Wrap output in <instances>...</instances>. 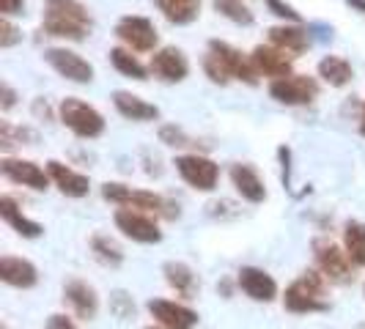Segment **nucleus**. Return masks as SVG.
Wrapping results in <instances>:
<instances>
[{"label":"nucleus","mask_w":365,"mask_h":329,"mask_svg":"<svg viewBox=\"0 0 365 329\" xmlns=\"http://www.w3.org/2000/svg\"><path fill=\"white\" fill-rule=\"evenodd\" d=\"M110 310L115 313L118 318H129L132 313H135V302H132V296L124 291H115L110 296Z\"/></svg>","instance_id":"c9c22d12"},{"label":"nucleus","mask_w":365,"mask_h":329,"mask_svg":"<svg viewBox=\"0 0 365 329\" xmlns=\"http://www.w3.org/2000/svg\"><path fill=\"white\" fill-rule=\"evenodd\" d=\"M237 283L253 302H274L277 299L274 277L264 269H258V266H242L237 272Z\"/></svg>","instance_id":"a211bd4d"},{"label":"nucleus","mask_w":365,"mask_h":329,"mask_svg":"<svg viewBox=\"0 0 365 329\" xmlns=\"http://www.w3.org/2000/svg\"><path fill=\"white\" fill-rule=\"evenodd\" d=\"M212 6H215V11H217L220 17L231 19L237 25H253L256 22L253 9L245 0H212Z\"/></svg>","instance_id":"c756f323"},{"label":"nucleus","mask_w":365,"mask_h":329,"mask_svg":"<svg viewBox=\"0 0 365 329\" xmlns=\"http://www.w3.org/2000/svg\"><path fill=\"white\" fill-rule=\"evenodd\" d=\"M228 176H231L234 189H237L239 195H242L247 203H264L267 201V187H264V179H261V173H258L253 164L234 162L231 164V170H228Z\"/></svg>","instance_id":"aec40b11"},{"label":"nucleus","mask_w":365,"mask_h":329,"mask_svg":"<svg viewBox=\"0 0 365 329\" xmlns=\"http://www.w3.org/2000/svg\"><path fill=\"white\" fill-rule=\"evenodd\" d=\"M269 96L280 105L289 108H302L319 99V83L308 74H289L283 80L269 83Z\"/></svg>","instance_id":"9d476101"},{"label":"nucleus","mask_w":365,"mask_h":329,"mask_svg":"<svg viewBox=\"0 0 365 329\" xmlns=\"http://www.w3.org/2000/svg\"><path fill=\"white\" fill-rule=\"evenodd\" d=\"M316 72H319V77L327 83L329 88H344V85L351 83V77H354V69H351V63H349L344 55H324L319 61Z\"/></svg>","instance_id":"393cba45"},{"label":"nucleus","mask_w":365,"mask_h":329,"mask_svg":"<svg viewBox=\"0 0 365 329\" xmlns=\"http://www.w3.org/2000/svg\"><path fill=\"white\" fill-rule=\"evenodd\" d=\"M19 143L34 146L36 143V132H31L28 127H14L11 121H0V146H3V151H11Z\"/></svg>","instance_id":"7c9ffc66"},{"label":"nucleus","mask_w":365,"mask_h":329,"mask_svg":"<svg viewBox=\"0 0 365 329\" xmlns=\"http://www.w3.org/2000/svg\"><path fill=\"white\" fill-rule=\"evenodd\" d=\"M115 38L132 53H157L160 33L154 22L140 14H127L115 22Z\"/></svg>","instance_id":"0eeeda50"},{"label":"nucleus","mask_w":365,"mask_h":329,"mask_svg":"<svg viewBox=\"0 0 365 329\" xmlns=\"http://www.w3.org/2000/svg\"><path fill=\"white\" fill-rule=\"evenodd\" d=\"M110 63L115 72H121L124 77H132V80H148V69L143 66V61L138 55L127 50V47H113L110 50Z\"/></svg>","instance_id":"cd10ccee"},{"label":"nucleus","mask_w":365,"mask_h":329,"mask_svg":"<svg viewBox=\"0 0 365 329\" xmlns=\"http://www.w3.org/2000/svg\"><path fill=\"white\" fill-rule=\"evenodd\" d=\"M148 72L154 74L157 80H163V83H182L190 74V61H187L184 50L168 44V47H160L157 53L151 55Z\"/></svg>","instance_id":"f8f14e48"},{"label":"nucleus","mask_w":365,"mask_h":329,"mask_svg":"<svg viewBox=\"0 0 365 329\" xmlns=\"http://www.w3.org/2000/svg\"><path fill=\"white\" fill-rule=\"evenodd\" d=\"M22 9H25V0H0V11H3V17L22 14Z\"/></svg>","instance_id":"58836bf2"},{"label":"nucleus","mask_w":365,"mask_h":329,"mask_svg":"<svg viewBox=\"0 0 365 329\" xmlns=\"http://www.w3.org/2000/svg\"><path fill=\"white\" fill-rule=\"evenodd\" d=\"M17 99H19L17 91H14V88H11V85L3 80V83H0V108L11 110L14 105H17Z\"/></svg>","instance_id":"e433bc0d"},{"label":"nucleus","mask_w":365,"mask_h":329,"mask_svg":"<svg viewBox=\"0 0 365 329\" xmlns=\"http://www.w3.org/2000/svg\"><path fill=\"white\" fill-rule=\"evenodd\" d=\"M0 280L11 288H34L38 283V269L28 258L3 256L0 258Z\"/></svg>","instance_id":"412c9836"},{"label":"nucleus","mask_w":365,"mask_h":329,"mask_svg":"<svg viewBox=\"0 0 365 329\" xmlns=\"http://www.w3.org/2000/svg\"><path fill=\"white\" fill-rule=\"evenodd\" d=\"M63 299L69 302L74 315L83 318V321H91V318H96V313H99V293L86 280H77L74 277L69 283H63Z\"/></svg>","instance_id":"f3484780"},{"label":"nucleus","mask_w":365,"mask_h":329,"mask_svg":"<svg viewBox=\"0 0 365 329\" xmlns=\"http://www.w3.org/2000/svg\"><path fill=\"white\" fill-rule=\"evenodd\" d=\"M91 253L102 266H121V263H124V250H121V244L113 236H108V234H93Z\"/></svg>","instance_id":"c85d7f7f"},{"label":"nucleus","mask_w":365,"mask_h":329,"mask_svg":"<svg viewBox=\"0 0 365 329\" xmlns=\"http://www.w3.org/2000/svg\"><path fill=\"white\" fill-rule=\"evenodd\" d=\"M277 157H280V162H283V184H289V170H292V167H289V157H292V151L286 146H280L277 148Z\"/></svg>","instance_id":"ea45409f"},{"label":"nucleus","mask_w":365,"mask_h":329,"mask_svg":"<svg viewBox=\"0 0 365 329\" xmlns=\"http://www.w3.org/2000/svg\"><path fill=\"white\" fill-rule=\"evenodd\" d=\"M313 258H316V269L327 277V283H338V286H346L354 280V263L346 256L344 247H338L335 241L329 239H316L313 241Z\"/></svg>","instance_id":"39448f33"},{"label":"nucleus","mask_w":365,"mask_h":329,"mask_svg":"<svg viewBox=\"0 0 365 329\" xmlns=\"http://www.w3.org/2000/svg\"><path fill=\"white\" fill-rule=\"evenodd\" d=\"M0 217H3V222L11 225V231H17L19 236H25V239H38L44 234V225L36 222V219L25 217L22 209H19L17 201H14L11 195H3V198H0Z\"/></svg>","instance_id":"b1692460"},{"label":"nucleus","mask_w":365,"mask_h":329,"mask_svg":"<svg viewBox=\"0 0 365 329\" xmlns=\"http://www.w3.org/2000/svg\"><path fill=\"white\" fill-rule=\"evenodd\" d=\"M163 274H165V283L179 293V296H184V299H195V293L201 291L198 274L192 272L187 263H182V261H168L163 266Z\"/></svg>","instance_id":"5701e85b"},{"label":"nucleus","mask_w":365,"mask_h":329,"mask_svg":"<svg viewBox=\"0 0 365 329\" xmlns=\"http://www.w3.org/2000/svg\"><path fill=\"white\" fill-rule=\"evenodd\" d=\"M0 329H9V327H6V324H3V327H0Z\"/></svg>","instance_id":"c03bdc74"},{"label":"nucleus","mask_w":365,"mask_h":329,"mask_svg":"<svg viewBox=\"0 0 365 329\" xmlns=\"http://www.w3.org/2000/svg\"><path fill=\"white\" fill-rule=\"evenodd\" d=\"M209 53L222 63V69H225V74H228L231 80H239V83H245V85H258V77H261V74H258L256 63H253L250 55H245L242 50H237L234 44L220 41V38H212V41H209Z\"/></svg>","instance_id":"6e6552de"},{"label":"nucleus","mask_w":365,"mask_h":329,"mask_svg":"<svg viewBox=\"0 0 365 329\" xmlns=\"http://www.w3.org/2000/svg\"><path fill=\"white\" fill-rule=\"evenodd\" d=\"M146 308L157 327L163 329H192L198 324V313L173 299H151Z\"/></svg>","instance_id":"4468645a"},{"label":"nucleus","mask_w":365,"mask_h":329,"mask_svg":"<svg viewBox=\"0 0 365 329\" xmlns=\"http://www.w3.org/2000/svg\"><path fill=\"white\" fill-rule=\"evenodd\" d=\"M176 173L198 192H212L220 182V164L209 157H203L201 151H190V154H179L176 160Z\"/></svg>","instance_id":"423d86ee"},{"label":"nucleus","mask_w":365,"mask_h":329,"mask_svg":"<svg viewBox=\"0 0 365 329\" xmlns=\"http://www.w3.org/2000/svg\"><path fill=\"white\" fill-rule=\"evenodd\" d=\"M203 72H206V77H209L212 83H217V85H228V83H231V77L225 74L222 63H220L209 50H206V55H203Z\"/></svg>","instance_id":"473e14b6"},{"label":"nucleus","mask_w":365,"mask_h":329,"mask_svg":"<svg viewBox=\"0 0 365 329\" xmlns=\"http://www.w3.org/2000/svg\"><path fill=\"white\" fill-rule=\"evenodd\" d=\"M170 25H192L201 17V0H154Z\"/></svg>","instance_id":"a878e982"},{"label":"nucleus","mask_w":365,"mask_h":329,"mask_svg":"<svg viewBox=\"0 0 365 329\" xmlns=\"http://www.w3.org/2000/svg\"><path fill=\"white\" fill-rule=\"evenodd\" d=\"M346 3L351 6V9H357L360 14H365V0H346Z\"/></svg>","instance_id":"a19ab883"},{"label":"nucleus","mask_w":365,"mask_h":329,"mask_svg":"<svg viewBox=\"0 0 365 329\" xmlns=\"http://www.w3.org/2000/svg\"><path fill=\"white\" fill-rule=\"evenodd\" d=\"M19 41H22V31H19L17 25H14L9 17L0 19V47H3V50H9V47L19 44Z\"/></svg>","instance_id":"f704fd0d"},{"label":"nucleus","mask_w":365,"mask_h":329,"mask_svg":"<svg viewBox=\"0 0 365 329\" xmlns=\"http://www.w3.org/2000/svg\"><path fill=\"white\" fill-rule=\"evenodd\" d=\"M0 173L14 184L31 187L36 192H44L50 187V173L47 167L36 164L34 160H17V157H3L0 160Z\"/></svg>","instance_id":"ddd939ff"},{"label":"nucleus","mask_w":365,"mask_h":329,"mask_svg":"<svg viewBox=\"0 0 365 329\" xmlns=\"http://www.w3.org/2000/svg\"><path fill=\"white\" fill-rule=\"evenodd\" d=\"M360 135L365 137V102H363V110H360Z\"/></svg>","instance_id":"79ce46f5"},{"label":"nucleus","mask_w":365,"mask_h":329,"mask_svg":"<svg viewBox=\"0 0 365 329\" xmlns=\"http://www.w3.org/2000/svg\"><path fill=\"white\" fill-rule=\"evenodd\" d=\"M44 61L50 63V69L58 72L63 80L77 83V85H88L93 80V63L86 61L80 53L66 50V47H47L44 50Z\"/></svg>","instance_id":"9b49d317"},{"label":"nucleus","mask_w":365,"mask_h":329,"mask_svg":"<svg viewBox=\"0 0 365 329\" xmlns=\"http://www.w3.org/2000/svg\"><path fill=\"white\" fill-rule=\"evenodd\" d=\"M146 329H163V327H146Z\"/></svg>","instance_id":"37998d69"},{"label":"nucleus","mask_w":365,"mask_h":329,"mask_svg":"<svg viewBox=\"0 0 365 329\" xmlns=\"http://www.w3.org/2000/svg\"><path fill=\"white\" fill-rule=\"evenodd\" d=\"M102 198L110 203H115L118 209L127 206V209H138V212H146V214H154V217H165V219H176L182 212L173 201L163 198L160 192H151V189H132L121 182H108L102 184Z\"/></svg>","instance_id":"f03ea898"},{"label":"nucleus","mask_w":365,"mask_h":329,"mask_svg":"<svg viewBox=\"0 0 365 329\" xmlns=\"http://www.w3.org/2000/svg\"><path fill=\"white\" fill-rule=\"evenodd\" d=\"M250 58H253V63H256L258 74H261V77H269V83L294 74V55L277 50L269 41H267V44H258L256 50L250 53Z\"/></svg>","instance_id":"2eb2a0df"},{"label":"nucleus","mask_w":365,"mask_h":329,"mask_svg":"<svg viewBox=\"0 0 365 329\" xmlns=\"http://www.w3.org/2000/svg\"><path fill=\"white\" fill-rule=\"evenodd\" d=\"M160 140H163L165 146H173V148H195V137H190L176 124H163L160 127Z\"/></svg>","instance_id":"2f4dec72"},{"label":"nucleus","mask_w":365,"mask_h":329,"mask_svg":"<svg viewBox=\"0 0 365 329\" xmlns=\"http://www.w3.org/2000/svg\"><path fill=\"white\" fill-rule=\"evenodd\" d=\"M47 329H80L74 324L69 315H63V313H53L50 318H47Z\"/></svg>","instance_id":"4c0bfd02"},{"label":"nucleus","mask_w":365,"mask_h":329,"mask_svg":"<svg viewBox=\"0 0 365 329\" xmlns=\"http://www.w3.org/2000/svg\"><path fill=\"white\" fill-rule=\"evenodd\" d=\"M327 288V277L319 269H305L294 280L283 293V305L289 313L305 315V313H324L329 310V302L324 299Z\"/></svg>","instance_id":"7ed1b4c3"},{"label":"nucleus","mask_w":365,"mask_h":329,"mask_svg":"<svg viewBox=\"0 0 365 329\" xmlns=\"http://www.w3.org/2000/svg\"><path fill=\"white\" fill-rule=\"evenodd\" d=\"M113 108L118 110L127 121H157L160 118V108L146 102L143 96L132 91H113Z\"/></svg>","instance_id":"4be33fe9"},{"label":"nucleus","mask_w":365,"mask_h":329,"mask_svg":"<svg viewBox=\"0 0 365 329\" xmlns=\"http://www.w3.org/2000/svg\"><path fill=\"white\" fill-rule=\"evenodd\" d=\"M267 38H269V44L277 47V50H283V53L289 55H302L311 50V31L299 22H283V25H272L269 31H267Z\"/></svg>","instance_id":"dca6fc26"},{"label":"nucleus","mask_w":365,"mask_h":329,"mask_svg":"<svg viewBox=\"0 0 365 329\" xmlns=\"http://www.w3.org/2000/svg\"><path fill=\"white\" fill-rule=\"evenodd\" d=\"M113 222H115V228H118L124 236L132 239V241H138V244H157V241H163L160 222L151 217V214H146V212L121 206V209H115Z\"/></svg>","instance_id":"1a4fd4ad"},{"label":"nucleus","mask_w":365,"mask_h":329,"mask_svg":"<svg viewBox=\"0 0 365 329\" xmlns=\"http://www.w3.org/2000/svg\"><path fill=\"white\" fill-rule=\"evenodd\" d=\"M267 9L272 11L274 17H280L283 22H302V17H299V11L294 9L292 3H286V0H267Z\"/></svg>","instance_id":"72a5a7b5"},{"label":"nucleus","mask_w":365,"mask_h":329,"mask_svg":"<svg viewBox=\"0 0 365 329\" xmlns=\"http://www.w3.org/2000/svg\"><path fill=\"white\" fill-rule=\"evenodd\" d=\"M47 173H50V182L66 195V198H86L91 192V179L80 170H72L69 164L50 160L47 162Z\"/></svg>","instance_id":"6ab92c4d"},{"label":"nucleus","mask_w":365,"mask_h":329,"mask_svg":"<svg viewBox=\"0 0 365 329\" xmlns=\"http://www.w3.org/2000/svg\"><path fill=\"white\" fill-rule=\"evenodd\" d=\"M344 250L357 269H365V222L349 219L344 225Z\"/></svg>","instance_id":"bb28decb"},{"label":"nucleus","mask_w":365,"mask_h":329,"mask_svg":"<svg viewBox=\"0 0 365 329\" xmlns=\"http://www.w3.org/2000/svg\"><path fill=\"white\" fill-rule=\"evenodd\" d=\"M91 11L80 0H44V14H41V28L53 38H66V41H83L91 33Z\"/></svg>","instance_id":"f257e3e1"},{"label":"nucleus","mask_w":365,"mask_h":329,"mask_svg":"<svg viewBox=\"0 0 365 329\" xmlns=\"http://www.w3.org/2000/svg\"><path fill=\"white\" fill-rule=\"evenodd\" d=\"M58 118H61L63 127L74 132L77 137H83V140H96L105 132V115L93 105L77 99V96H66L58 105Z\"/></svg>","instance_id":"20e7f679"}]
</instances>
